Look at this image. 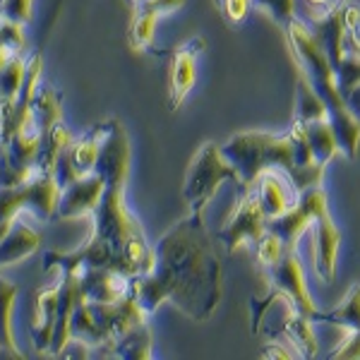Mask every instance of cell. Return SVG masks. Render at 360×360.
Returning a JSON list of instances; mask_svg holds the SVG:
<instances>
[{
  "label": "cell",
  "mask_w": 360,
  "mask_h": 360,
  "mask_svg": "<svg viewBox=\"0 0 360 360\" xmlns=\"http://www.w3.org/2000/svg\"><path fill=\"white\" fill-rule=\"evenodd\" d=\"M147 315L166 300L185 317L207 322L224 298V269L205 224V209H190L154 245V264L132 281Z\"/></svg>",
  "instance_id": "obj_1"
},
{
  "label": "cell",
  "mask_w": 360,
  "mask_h": 360,
  "mask_svg": "<svg viewBox=\"0 0 360 360\" xmlns=\"http://www.w3.org/2000/svg\"><path fill=\"white\" fill-rule=\"evenodd\" d=\"M221 152L240 176V190L250 188L264 171L286 173L295 195L315 188L324 176V166L315 161L305 135L295 125L286 135L264 130L236 132L221 144Z\"/></svg>",
  "instance_id": "obj_2"
},
{
  "label": "cell",
  "mask_w": 360,
  "mask_h": 360,
  "mask_svg": "<svg viewBox=\"0 0 360 360\" xmlns=\"http://www.w3.org/2000/svg\"><path fill=\"white\" fill-rule=\"evenodd\" d=\"M286 37L295 60H298L300 72L310 79L312 89L317 91V96L327 106L329 120H332L336 139H339L341 154L346 159H356L360 147V123L348 111L346 98L339 89V79H336V72L327 53H324L322 44L317 41L312 29L303 20H298V17H293L286 25Z\"/></svg>",
  "instance_id": "obj_3"
},
{
  "label": "cell",
  "mask_w": 360,
  "mask_h": 360,
  "mask_svg": "<svg viewBox=\"0 0 360 360\" xmlns=\"http://www.w3.org/2000/svg\"><path fill=\"white\" fill-rule=\"evenodd\" d=\"M91 238H96L98 243L108 245L118 255L125 274L123 252L132 243L144 240L142 226L125 205V185H106L101 202H98L94 212V233H91Z\"/></svg>",
  "instance_id": "obj_4"
},
{
  "label": "cell",
  "mask_w": 360,
  "mask_h": 360,
  "mask_svg": "<svg viewBox=\"0 0 360 360\" xmlns=\"http://www.w3.org/2000/svg\"><path fill=\"white\" fill-rule=\"evenodd\" d=\"M226 180L240 185V176L221 152V144L205 142L188 166V176L183 185V200L190 209H205Z\"/></svg>",
  "instance_id": "obj_5"
},
{
  "label": "cell",
  "mask_w": 360,
  "mask_h": 360,
  "mask_svg": "<svg viewBox=\"0 0 360 360\" xmlns=\"http://www.w3.org/2000/svg\"><path fill=\"white\" fill-rule=\"evenodd\" d=\"M58 197L60 185L53 173H39L17 188H0V224H10L25 207L37 214L39 221H46L56 214Z\"/></svg>",
  "instance_id": "obj_6"
},
{
  "label": "cell",
  "mask_w": 360,
  "mask_h": 360,
  "mask_svg": "<svg viewBox=\"0 0 360 360\" xmlns=\"http://www.w3.org/2000/svg\"><path fill=\"white\" fill-rule=\"evenodd\" d=\"M266 233V217L259 207V200L255 195L252 185L243 188L240 197H238L233 212L226 219L224 226L219 229V240H221L224 250L233 255L238 248L248 245V243H257L259 238Z\"/></svg>",
  "instance_id": "obj_7"
},
{
  "label": "cell",
  "mask_w": 360,
  "mask_h": 360,
  "mask_svg": "<svg viewBox=\"0 0 360 360\" xmlns=\"http://www.w3.org/2000/svg\"><path fill=\"white\" fill-rule=\"evenodd\" d=\"M98 135V159L94 173L106 180V185H125L130 176V139L125 127L118 120L96 123Z\"/></svg>",
  "instance_id": "obj_8"
},
{
  "label": "cell",
  "mask_w": 360,
  "mask_h": 360,
  "mask_svg": "<svg viewBox=\"0 0 360 360\" xmlns=\"http://www.w3.org/2000/svg\"><path fill=\"white\" fill-rule=\"evenodd\" d=\"M324 209H329L327 193H324L319 185H315V188H307L305 193H300L295 197V202L281 214V217L266 221V229L281 238L286 248L295 250L300 236L315 224V219L324 212Z\"/></svg>",
  "instance_id": "obj_9"
},
{
  "label": "cell",
  "mask_w": 360,
  "mask_h": 360,
  "mask_svg": "<svg viewBox=\"0 0 360 360\" xmlns=\"http://www.w3.org/2000/svg\"><path fill=\"white\" fill-rule=\"evenodd\" d=\"M264 276L269 281V288H276L283 298H288L295 305V310L303 312L305 317H312L317 312L315 303H312V295L307 291L303 264H300L295 250L286 248L283 255L276 259L271 266L264 269Z\"/></svg>",
  "instance_id": "obj_10"
},
{
  "label": "cell",
  "mask_w": 360,
  "mask_h": 360,
  "mask_svg": "<svg viewBox=\"0 0 360 360\" xmlns=\"http://www.w3.org/2000/svg\"><path fill=\"white\" fill-rule=\"evenodd\" d=\"M103 190H106V180L96 176V173H86V176L75 178L72 183H68L60 190L53 217L60 219V221H70V219L94 214L103 197Z\"/></svg>",
  "instance_id": "obj_11"
},
{
  "label": "cell",
  "mask_w": 360,
  "mask_h": 360,
  "mask_svg": "<svg viewBox=\"0 0 360 360\" xmlns=\"http://www.w3.org/2000/svg\"><path fill=\"white\" fill-rule=\"evenodd\" d=\"M205 39L195 37L171 51V98H168L171 111H178L185 96L193 91L197 82V56L205 51Z\"/></svg>",
  "instance_id": "obj_12"
},
{
  "label": "cell",
  "mask_w": 360,
  "mask_h": 360,
  "mask_svg": "<svg viewBox=\"0 0 360 360\" xmlns=\"http://www.w3.org/2000/svg\"><path fill=\"white\" fill-rule=\"evenodd\" d=\"M79 283L89 303H115L132 293V278L111 266H82Z\"/></svg>",
  "instance_id": "obj_13"
},
{
  "label": "cell",
  "mask_w": 360,
  "mask_h": 360,
  "mask_svg": "<svg viewBox=\"0 0 360 360\" xmlns=\"http://www.w3.org/2000/svg\"><path fill=\"white\" fill-rule=\"evenodd\" d=\"M315 233H312V264H315V274L322 283H334L336 278V252L341 245V231L339 226L332 221L329 209L312 224Z\"/></svg>",
  "instance_id": "obj_14"
},
{
  "label": "cell",
  "mask_w": 360,
  "mask_h": 360,
  "mask_svg": "<svg viewBox=\"0 0 360 360\" xmlns=\"http://www.w3.org/2000/svg\"><path fill=\"white\" fill-rule=\"evenodd\" d=\"M89 303V300H86ZM91 312H94L101 332L108 336V341L118 339L125 332H130L132 327L147 322V312L142 310V305L137 303L135 293L125 295L123 300H115V303H89Z\"/></svg>",
  "instance_id": "obj_15"
},
{
  "label": "cell",
  "mask_w": 360,
  "mask_h": 360,
  "mask_svg": "<svg viewBox=\"0 0 360 360\" xmlns=\"http://www.w3.org/2000/svg\"><path fill=\"white\" fill-rule=\"evenodd\" d=\"M89 358H120V360H149L152 358V329L147 322L132 327L118 339L98 346Z\"/></svg>",
  "instance_id": "obj_16"
},
{
  "label": "cell",
  "mask_w": 360,
  "mask_h": 360,
  "mask_svg": "<svg viewBox=\"0 0 360 360\" xmlns=\"http://www.w3.org/2000/svg\"><path fill=\"white\" fill-rule=\"evenodd\" d=\"M39 245H41L39 231L32 229V226L17 214L13 219V224H10L8 233L0 238V269L22 262V259L29 257Z\"/></svg>",
  "instance_id": "obj_17"
},
{
  "label": "cell",
  "mask_w": 360,
  "mask_h": 360,
  "mask_svg": "<svg viewBox=\"0 0 360 360\" xmlns=\"http://www.w3.org/2000/svg\"><path fill=\"white\" fill-rule=\"evenodd\" d=\"M278 319H281V327H283L281 341H291L300 358H317L319 346L310 327L312 319L295 310V305L288 298H286V307H283V315Z\"/></svg>",
  "instance_id": "obj_18"
},
{
  "label": "cell",
  "mask_w": 360,
  "mask_h": 360,
  "mask_svg": "<svg viewBox=\"0 0 360 360\" xmlns=\"http://www.w3.org/2000/svg\"><path fill=\"white\" fill-rule=\"evenodd\" d=\"M58 319V286H49L37 295V312H34L32 322V341L37 346V351L49 353L51 339H53Z\"/></svg>",
  "instance_id": "obj_19"
},
{
  "label": "cell",
  "mask_w": 360,
  "mask_h": 360,
  "mask_svg": "<svg viewBox=\"0 0 360 360\" xmlns=\"http://www.w3.org/2000/svg\"><path fill=\"white\" fill-rule=\"evenodd\" d=\"M291 125L300 127V132H303L307 144H310V152H312V156H315L317 164L327 166L334 156L341 154L339 139H336L334 125L329 118L310 120V123H291Z\"/></svg>",
  "instance_id": "obj_20"
},
{
  "label": "cell",
  "mask_w": 360,
  "mask_h": 360,
  "mask_svg": "<svg viewBox=\"0 0 360 360\" xmlns=\"http://www.w3.org/2000/svg\"><path fill=\"white\" fill-rule=\"evenodd\" d=\"M252 190H255V195H257L259 207H262L266 221L281 217V214L293 205L291 197L286 193V185H283L281 176L274 171H264L262 176L252 183Z\"/></svg>",
  "instance_id": "obj_21"
},
{
  "label": "cell",
  "mask_w": 360,
  "mask_h": 360,
  "mask_svg": "<svg viewBox=\"0 0 360 360\" xmlns=\"http://www.w3.org/2000/svg\"><path fill=\"white\" fill-rule=\"evenodd\" d=\"M25 75H27V60L20 53H15L0 68V123L13 115L17 96L20 89L25 84Z\"/></svg>",
  "instance_id": "obj_22"
},
{
  "label": "cell",
  "mask_w": 360,
  "mask_h": 360,
  "mask_svg": "<svg viewBox=\"0 0 360 360\" xmlns=\"http://www.w3.org/2000/svg\"><path fill=\"white\" fill-rule=\"evenodd\" d=\"M312 322L334 324V327L344 329V334H360V283H353L348 288L346 298L339 305L327 312H315L310 317Z\"/></svg>",
  "instance_id": "obj_23"
},
{
  "label": "cell",
  "mask_w": 360,
  "mask_h": 360,
  "mask_svg": "<svg viewBox=\"0 0 360 360\" xmlns=\"http://www.w3.org/2000/svg\"><path fill=\"white\" fill-rule=\"evenodd\" d=\"M63 123V103H60V94L53 89V86L39 84L37 94L32 98V120L29 125L44 135L51 127Z\"/></svg>",
  "instance_id": "obj_24"
},
{
  "label": "cell",
  "mask_w": 360,
  "mask_h": 360,
  "mask_svg": "<svg viewBox=\"0 0 360 360\" xmlns=\"http://www.w3.org/2000/svg\"><path fill=\"white\" fill-rule=\"evenodd\" d=\"M70 339L75 341H82L94 351V348L108 344V336L101 332V327H98L94 312H91V305L82 300L77 307H75L72 312V319H70ZM89 351V356H91Z\"/></svg>",
  "instance_id": "obj_25"
},
{
  "label": "cell",
  "mask_w": 360,
  "mask_h": 360,
  "mask_svg": "<svg viewBox=\"0 0 360 360\" xmlns=\"http://www.w3.org/2000/svg\"><path fill=\"white\" fill-rule=\"evenodd\" d=\"M20 293V286L13 281H8L5 276H0V346L3 351H8L10 356L20 358L15 344V334H13V305Z\"/></svg>",
  "instance_id": "obj_26"
},
{
  "label": "cell",
  "mask_w": 360,
  "mask_h": 360,
  "mask_svg": "<svg viewBox=\"0 0 360 360\" xmlns=\"http://www.w3.org/2000/svg\"><path fill=\"white\" fill-rule=\"evenodd\" d=\"M72 142L65 123H58L51 127L49 132L41 135V147H39V156H37V171L39 173H51L58 161V156L63 154V149Z\"/></svg>",
  "instance_id": "obj_27"
},
{
  "label": "cell",
  "mask_w": 360,
  "mask_h": 360,
  "mask_svg": "<svg viewBox=\"0 0 360 360\" xmlns=\"http://www.w3.org/2000/svg\"><path fill=\"white\" fill-rule=\"evenodd\" d=\"M156 22H159V15L149 13V10L135 8V15H132V25H130V46L135 51H144L149 49L154 41V32H156Z\"/></svg>",
  "instance_id": "obj_28"
},
{
  "label": "cell",
  "mask_w": 360,
  "mask_h": 360,
  "mask_svg": "<svg viewBox=\"0 0 360 360\" xmlns=\"http://www.w3.org/2000/svg\"><path fill=\"white\" fill-rule=\"evenodd\" d=\"M283 250H286V245H283L281 238H278L276 233H271V231L266 229V233L259 238L257 243H255V257H257L259 269L264 271L266 266L274 264L276 259L283 255Z\"/></svg>",
  "instance_id": "obj_29"
},
{
  "label": "cell",
  "mask_w": 360,
  "mask_h": 360,
  "mask_svg": "<svg viewBox=\"0 0 360 360\" xmlns=\"http://www.w3.org/2000/svg\"><path fill=\"white\" fill-rule=\"evenodd\" d=\"M252 3L257 8H262L264 13H269L271 20L283 29L295 17V0H252Z\"/></svg>",
  "instance_id": "obj_30"
},
{
  "label": "cell",
  "mask_w": 360,
  "mask_h": 360,
  "mask_svg": "<svg viewBox=\"0 0 360 360\" xmlns=\"http://www.w3.org/2000/svg\"><path fill=\"white\" fill-rule=\"evenodd\" d=\"M0 44L10 49L13 53H22L27 39H25V25L13 20H0Z\"/></svg>",
  "instance_id": "obj_31"
},
{
  "label": "cell",
  "mask_w": 360,
  "mask_h": 360,
  "mask_svg": "<svg viewBox=\"0 0 360 360\" xmlns=\"http://www.w3.org/2000/svg\"><path fill=\"white\" fill-rule=\"evenodd\" d=\"M32 3L34 0H0V20L29 25L32 22Z\"/></svg>",
  "instance_id": "obj_32"
},
{
  "label": "cell",
  "mask_w": 360,
  "mask_h": 360,
  "mask_svg": "<svg viewBox=\"0 0 360 360\" xmlns=\"http://www.w3.org/2000/svg\"><path fill=\"white\" fill-rule=\"evenodd\" d=\"M219 5V10L224 13V17H229L231 22H243L250 13V5L252 0H214Z\"/></svg>",
  "instance_id": "obj_33"
},
{
  "label": "cell",
  "mask_w": 360,
  "mask_h": 360,
  "mask_svg": "<svg viewBox=\"0 0 360 360\" xmlns=\"http://www.w3.org/2000/svg\"><path fill=\"white\" fill-rule=\"evenodd\" d=\"M329 358H334V360H360V334H346L344 344L336 348L334 353H329Z\"/></svg>",
  "instance_id": "obj_34"
},
{
  "label": "cell",
  "mask_w": 360,
  "mask_h": 360,
  "mask_svg": "<svg viewBox=\"0 0 360 360\" xmlns=\"http://www.w3.org/2000/svg\"><path fill=\"white\" fill-rule=\"evenodd\" d=\"M185 5V0H142L137 3L135 8H142V10H149L154 15H168V13H176Z\"/></svg>",
  "instance_id": "obj_35"
},
{
  "label": "cell",
  "mask_w": 360,
  "mask_h": 360,
  "mask_svg": "<svg viewBox=\"0 0 360 360\" xmlns=\"http://www.w3.org/2000/svg\"><path fill=\"white\" fill-rule=\"evenodd\" d=\"M346 27L351 44L360 49V8L356 3H351V0H346Z\"/></svg>",
  "instance_id": "obj_36"
},
{
  "label": "cell",
  "mask_w": 360,
  "mask_h": 360,
  "mask_svg": "<svg viewBox=\"0 0 360 360\" xmlns=\"http://www.w3.org/2000/svg\"><path fill=\"white\" fill-rule=\"evenodd\" d=\"M344 98H346L348 111H351L353 118H356L358 123H360V82L353 86V89H348L346 94H344Z\"/></svg>",
  "instance_id": "obj_37"
},
{
  "label": "cell",
  "mask_w": 360,
  "mask_h": 360,
  "mask_svg": "<svg viewBox=\"0 0 360 360\" xmlns=\"http://www.w3.org/2000/svg\"><path fill=\"white\" fill-rule=\"evenodd\" d=\"M262 358H298V353H291L286 346H283V341L281 344H271V346H266L264 351H262Z\"/></svg>",
  "instance_id": "obj_38"
},
{
  "label": "cell",
  "mask_w": 360,
  "mask_h": 360,
  "mask_svg": "<svg viewBox=\"0 0 360 360\" xmlns=\"http://www.w3.org/2000/svg\"><path fill=\"white\" fill-rule=\"evenodd\" d=\"M13 56H15L13 51H10V49H5V46L0 44V68H3L5 63H8V60H10V58H13Z\"/></svg>",
  "instance_id": "obj_39"
},
{
  "label": "cell",
  "mask_w": 360,
  "mask_h": 360,
  "mask_svg": "<svg viewBox=\"0 0 360 360\" xmlns=\"http://www.w3.org/2000/svg\"><path fill=\"white\" fill-rule=\"evenodd\" d=\"M307 5H310V8H327V5H332V3H336V0H305Z\"/></svg>",
  "instance_id": "obj_40"
},
{
  "label": "cell",
  "mask_w": 360,
  "mask_h": 360,
  "mask_svg": "<svg viewBox=\"0 0 360 360\" xmlns=\"http://www.w3.org/2000/svg\"><path fill=\"white\" fill-rule=\"evenodd\" d=\"M13 224V221H10ZM10 224H0V238H3L5 233H8V229H10Z\"/></svg>",
  "instance_id": "obj_41"
},
{
  "label": "cell",
  "mask_w": 360,
  "mask_h": 360,
  "mask_svg": "<svg viewBox=\"0 0 360 360\" xmlns=\"http://www.w3.org/2000/svg\"><path fill=\"white\" fill-rule=\"evenodd\" d=\"M130 3H132V8H135V5H137V3H142V0H130Z\"/></svg>",
  "instance_id": "obj_42"
},
{
  "label": "cell",
  "mask_w": 360,
  "mask_h": 360,
  "mask_svg": "<svg viewBox=\"0 0 360 360\" xmlns=\"http://www.w3.org/2000/svg\"><path fill=\"white\" fill-rule=\"evenodd\" d=\"M351 3H356V5H358V8H360V0H351Z\"/></svg>",
  "instance_id": "obj_43"
},
{
  "label": "cell",
  "mask_w": 360,
  "mask_h": 360,
  "mask_svg": "<svg viewBox=\"0 0 360 360\" xmlns=\"http://www.w3.org/2000/svg\"><path fill=\"white\" fill-rule=\"evenodd\" d=\"M0 351H3V346H0Z\"/></svg>",
  "instance_id": "obj_44"
}]
</instances>
